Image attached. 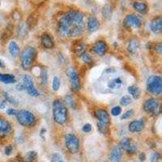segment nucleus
<instances>
[{
	"mask_svg": "<svg viewBox=\"0 0 162 162\" xmlns=\"http://www.w3.org/2000/svg\"><path fill=\"white\" fill-rule=\"evenodd\" d=\"M59 28L62 36L69 37L80 36L84 30V16L77 11L68 12L59 21Z\"/></svg>",
	"mask_w": 162,
	"mask_h": 162,
	"instance_id": "obj_1",
	"label": "nucleus"
},
{
	"mask_svg": "<svg viewBox=\"0 0 162 162\" xmlns=\"http://www.w3.org/2000/svg\"><path fill=\"white\" fill-rule=\"evenodd\" d=\"M67 107L63 105L62 101L55 100L53 103V116L54 121L58 124L62 125L67 120Z\"/></svg>",
	"mask_w": 162,
	"mask_h": 162,
	"instance_id": "obj_2",
	"label": "nucleus"
},
{
	"mask_svg": "<svg viewBox=\"0 0 162 162\" xmlns=\"http://www.w3.org/2000/svg\"><path fill=\"white\" fill-rule=\"evenodd\" d=\"M21 65L24 70H29L33 67L37 58V50L33 46H27L21 53Z\"/></svg>",
	"mask_w": 162,
	"mask_h": 162,
	"instance_id": "obj_3",
	"label": "nucleus"
},
{
	"mask_svg": "<svg viewBox=\"0 0 162 162\" xmlns=\"http://www.w3.org/2000/svg\"><path fill=\"white\" fill-rule=\"evenodd\" d=\"M96 117L98 120L97 128L101 134H106L109 131V126L110 123V115L105 110H97L96 111Z\"/></svg>",
	"mask_w": 162,
	"mask_h": 162,
	"instance_id": "obj_4",
	"label": "nucleus"
},
{
	"mask_svg": "<svg viewBox=\"0 0 162 162\" xmlns=\"http://www.w3.org/2000/svg\"><path fill=\"white\" fill-rule=\"evenodd\" d=\"M16 116L19 123L21 124L22 126L31 127L36 124V117L30 111L26 110L17 111Z\"/></svg>",
	"mask_w": 162,
	"mask_h": 162,
	"instance_id": "obj_5",
	"label": "nucleus"
},
{
	"mask_svg": "<svg viewBox=\"0 0 162 162\" xmlns=\"http://www.w3.org/2000/svg\"><path fill=\"white\" fill-rule=\"evenodd\" d=\"M147 89L152 95H160L162 92L161 77L157 75L150 76L147 81Z\"/></svg>",
	"mask_w": 162,
	"mask_h": 162,
	"instance_id": "obj_6",
	"label": "nucleus"
},
{
	"mask_svg": "<svg viewBox=\"0 0 162 162\" xmlns=\"http://www.w3.org/2000/svg\"><path fill=\"white\" fill-rule=\"evenodd\" d=\"M65 144L67 150L72 154H75L80 149V140L76 135L68 134L65 136Z\"/></svg>",
	"mask_w": 162,
	"mask_h": 162,
	"instance_id": "obj_7",
	"label": "nucleus"
},
{
	"mask_svg": "<svg viewBox=\"0 0 162 162\" xmlns=\"http://www.w3.org/2000/svg\"><path fill=\"white\" fill-rule=\"evenodd\" d=\"M67 77L69 79L70 84L71 86V88L74 91H79L81 87V84H80V77L78 73L75 71L73 68H70L67 71Z\"/></svg>",
	"mask_w": 162,
	"mask_h": 162,
	"instance_id": "obj_8",
	"label": "nucleus"
},
{
	"mask_svg": "<svg viewBox=\"0 0 162 162\" xmlns=\"http://www.w3.org/2000/svg\"><path fill=\"white\" fill-rule=\"evenodd\" d=\"M123 24L126 28H139L142 24L141 19L135 15H128L125 17L123 21Z\"/></svg>",
	"mask_w": 162,
	"mask_h": 162,
	"instance_id": "obj_9",
	"label": "nucleus"
},
{
	"mask_svg": "<svg viewBox=\"0 0 162 162\" xmlns=\"http://www.w3.org/2000/svg\"><path fill=\"white\" fill-rule=\"evenodd\" d=\"M23 86L24 89L28 92L30 96L33 97H37L39 96L38 91L37 90L36 87L34 86L33 80L29 75H24L23 77Z\"/></svg>",
	"mask_w": 162,
	"mask_h": 162,
	"instance_id": "obj_10",
	"label": "nucleus"
},
{
	"mask_svg": "<svg viewBox=\"0 0 162 162\" xmlns=\"http://www.w3.org/2000/svg\"><path fill=\"white\" fill-rule=\"evenodd\" d=\"M119 147L122 149L126 151L128 153L131 154H135L137 152V146L134 142L132 141V139L130 138H122L120 141Z\"/></svg>",
	"mask_w": 162,
	"mask_h": 162,
	"instance_id": "obj_11",
	"label": "nucleus"
},
{
	"mask_svg": "<svg viewBox=\"0 0 162 162\" xmlns=\"http://www.w3.org/2000/svg\"><path fill=\"white\" fill-rule=\"evenodd\" d=\"M158 107H159V102L155 98H151V99L147 100L144 104V110L148 113H155Z\"/></svg>",
	"mask_w": 162,
	"mask_h": 162,
	"instance_id": "obj_12",
	"label": "nucleus"
},
{
	"mask_svg": "<svg viewBox=\"0 0 162 162\" xmlns=\"http://www.w3.org/2000/svg\"><path fill=\"white\" fill-rule=\"evenodd\" d=\"M107 49H108L107 44H106V41H97L93 46V51L99 56L105 55L107 52Z\"/></svg>",
	"mask_w": 162,
	"mask_h": 162,
	"instance_id": "obj_13",
	"label": "nucleus"
},
{
	"mask_svg": "<svg viewBox=\"0 0 162 162\" xmlns=\"http://www.w3.org/2000/svg\"><path fill=\"white\" fill-rule=\"evenodd\" d=\"M11 131V126L6 119L0 118V137H6Z\"/></svg>",
	"mask_w": 162,
	"mask_h": 162,
	"instance_id": "obj_14",
	"label": "nucleus"
},
{
	"mask_svg": "<svg viewBox=\"0 0 162 162\" xmlns=\"http://www.w3.org/2000/svg\"><path fill=\"white\" fill-rule=\"evenodd\" d=\"M122 157V149L119 146H114L110 154L111 162H120Z\"/></svg>",
	"mask_w": 162,
	"mask_h": 162,
	"instance_id": "obj_15",
	"label": "nucleus"
},
{
	"mask_svg": "<svg viewBox=\"0 0 162 162\" xmlns=\"http://www.w3.org/2000/svg\"><path fill=\"white\" fill-rule=\"evenodd\" d=\"M107 85H108L110 90L116 92V91H119V89H121L122 85H123V81L120 77H117L110 80Z\"/></svg>",
	"mask_w": 162,
	"mask_h": 162,
	"instance_id": "obj_16",
	"label": "nucleus"
},
{
	"mask_svg": "<svg viewBox=\"0 0 162 162\" xmlns=\"http://www.w3.org/2000/svg\"><path fill=\"white\" fill-rule=\"evenodd\" d=\"M145 123L143 119H139V120H136V121L131 122L130 125H129V131H131V133H136V132H139V131H143V129L144 128Z\"/></svg>",
	"mask_w": 162,
	"mask_h": 162,
	"instance_id": "obj_17",
	"label": "nucleus"
},
{
	"mask_svg": "<svg viewBox=\"0 0 162 162\" xmlns=\"http://www.w3.org/2000/svg\"><path fill=\"white\" fill-rule=\"evenodd\" d=\"M151 27V30H152L154 33L158 34L160 33L162 31V19L160 16H158L154 20H152L150 24Z\"/></svg>",
	"mask_w": 162,
	"mask_h": 162,
	"instance_id": "obj_18",
	"label": "nucleus"
},
{
	"mask_svg": "<svg viewBox=\"0 0 162 162\" xmlns=\"http://www.w3.org/2000/svg\"><path fill=\"white\" fill-rule=\"evenodd\" d=\"M41 45L46 49H52L54 46V40L48 33H43L41 37Z\"/></svg>",
	"mask_w": 162,
	"mask_h": 162,
	"instance_id": "obj_19",
	"label": "nucleus"
},
{
	"mask_svg": "<svg viewBox=\"0 0 162 162\" xmlns=\"http://www.w3.org/2000/svg\"><path fill=\"white\" fill-rule=\"evenodd\" d=\"M13 34V27L11 25H8L7 28L4 29L3 33L1 35V41L3 43H6L7 41L11 38V37Z\"/></svg>",
	"mask_w": 162,
	"mask_h": 162,
	"instance_id": "obj_20",
	"label": "nucleus"
},
{
	"mask_svg": "<svg viewBox=\"0 0 162 162\" xmlns=\"http://www.w3.org/2000/svg\"><path fill=\"white\" fill-rule=\"evenodd\" d=\"M99 28V22L95 17H90L87 21V29L89 30V32L93 33V32L97 31Z\"/></svg>",
	"mask_w": 162,
	"mask_h": 162,
	"instance_id": "obj_21",
	"label": "nucleus"
},
{
	"mask_svg": "<svg viewBox=\"0 0 162 162\" xmlns=\"http://www.w3.org/2000/svg\"><path fill=\"white\" fill-rule=\"evenodd\" d=\"M16 77L11 74H2L0 73V82L4 84H13L16 83Z\"/></svg>",
	"mask_w": 162,
	"mask_h": 162,
	"instance_id": "obj_22",
	"label": "nucleus"
},
{
	"mask_svg": "<svg viewBox=\"0 0 162 162\" xmlns=\"http://www.w3.org/2000/svg\"><path fill=\"white\" fill-rule=\"evenodd\" d=\"M139 49V41L137 39H133L128 45V50L132 54H136Z\"/></svg>",
	"mask_w": 162,
	"mask_h": 162,
	"instance_id": "obj_23",
	"label": "nucleus"
},
{
	"mask_svg": "<svg viewBox=\"0 0 162 162\" xmlns=\"http://www.w3.org/2000/svg\"><path fill=\"white\" fill-rule=\"evenodd\" d=\"M133 7H134L135 10H136L138 12L141 13V14L146 13L148 11V6L146 5V3H143V2H135Z\"/></svg>",
	"mask_w": 162,
	"mask_h": 162,
	"instance_id": "obj_24",
	"label": "nucleus"
},
{
	"mask_svg": "<svg viewBox=\"0 0 162 162\" xmlns=\"http://www.w3.org/2000/svg\"><path fill=\"white\" fill-rule=\"evenodd\" d=\"M127 91L135 99H138L140 97V94H141V91L139 89V87H137V86H135V85H131V86L128 87Z\"/></svg>",
	"mask_w": 162,
	"mask_h": 162,
	"instance_id": "obj_25",
	"label": "nucleus"
},
{
	"mask_svg": "<svg viewBox=\"0 0 162 162\" xmlns=\"http://www.w3.org/2000/svg\"><path fill=\"white\" fill-rule=\"evenodd\" d=\"M102 15L107 20H110L113 15V8L110 5L106 4L102 8Z\"/></svg>",
	"mask_w": 162,
	"mask_h": 162,
	"instance_id": "obj_26",
	"label": "nucleus"
},
{
	"mask_svg": "<svg viewBox=\"0 0 162 162\" xmlns=\"http://www.w3.org/2000/svg\"><path fill=\"white\" fill-rule=\"evenodd\" d=\"M9 52L14 57H16L20 53V47L16 41H11L9 44Z\"/></svg>",
	"mask_w": 162,
	"mask_h": 162,
	"instance_id": "obj_27",
	"label": "nucleus"
},
{
	"mask_svg": "<svg viewBox=\"0 0 162 162\" xmlns=\"http://www.w3.org/2000/svg\"><path fill=\"white\" fill-rule=\"evenodd\" d=\"M37 24V16L35 14H31L27 21V27L28 29H33Z\"/></svg>",
	"mask_w": 162,
	"mask_h": 162,
	"instance_id": "obj_28",
	"label": "nucleus"
},
{
	"mask_svg": "<svg viewBox=\"0 0 162 162\" xmlns=\"http://www.w3.org/2000/svg\"><path fill=\"white\" fill-rule=\"evenodd\" d=\"M74 52L77 54L78 56H81L83 54H84L86 50V46L83 43H79L74 46Z\"/></svg>",
	"mask_w": 162,
	"mask_h": 162,
	"instance_id": "obj_29",
	"label": "nucleus"
},
{
	"mask_svg": "<svg viewBox=\"0 0 162 162\" xmlns=\"http://www.w3.org/2000/svg\"><path fill=\"white\" fill-rule=\"evenodd\" d=\"M65 102H66L67 106H70L72 109H75V107L77 106V103H76V100L74 98V97H72L71 95H67L65 97Z\"/></svg>",
	"mask_w": 162,
	"mask_h": 162,
	"instance_id": "obj_30",
	"label": "nucleus"
},
{
	"mask_svg": "<svg viewBox=\"0 0 162 162\" xmlns=\"http://www.w3.org/2000/svg\"><path fill=\"white\" fill-rule=\"evenodd\" d=\"M50 162H64L63 158L59 153H54L52 154L51 157H50Z\"/></svg>",
	"mask_w": 162,
	"mask_h": 162,
	"instance_id": "obj_31",
	"label": "nucleus"
},
{
	"mask_svg": "<svg viewBox=\"0 0 162 162\" xmlns=\"http://www.w3.org/2000/svg\"><path fill=\"white\" fill-rule=\"evenodd\" d=\"M81 59L84 63L86 64H91V63H93V59H92V57L89 55L87 53H84V54H83L81 55Z\"/></svg>",
	"mask_w": 162,
	"mask_h": 162,
	"instance_id": "obj_32",
	"label": "nucleus"
},
{
	"mask_svg": "<svg viewBox=\"0 0 162 162\" xmlns=\"http://www.w3.org/2000/svg\"><path fill=\"white\" fill-rule=\"evenodd\" d=\"M60 87V80L59 78L55 77L54 78V80H53V84H52V88H53V90L54 91H58Z\"/></svg>",
	"mask_w": 162,
	"mask_h": 162,
	"instance_id": "obj_33",
	"label": "nucleus"
},
{
	"mask_svg": "<svg viewBox=\"0 0 162 162\" xmlns=\"http://www.w3.org/2000/svg\"><path fill=\"white\" fill-rule=\"evenodd\" d=\"M131 103V97H129V96H124V97H122L121 98V100H120V104L123 106H128Z\"/></svg>",
	"mask_w": 162,
	"mask_h": 162,
	"instance_id": "obj_34",
	"label": "nucleus"
},
{
	"mask_svg": "<svg viewBox=\"0 0 162 162\" xmlns=\"http://www.w3.org/2000/svg\"><path fill=\"white\" fill-rule=\"evenodd\" d=\"M37 157V153L35 151H30L27 154V159L28 161H35Z\"/></svg>",
	"mask_w": 162,
	"mask_h": 162,
	"instance_id": "obj_35",
	"label": "nucleus"
},
{
	"mask_svg": "<svg viewBox=\"0 0 162 162\" xmlns=\"http://www.w3.org/2000/svg\"><path fill=\"white\" fill-rule=\"evenodd\" d=\"M41 80L42 84L46 85L48 82V75H47V71L45 70H42L41 72Z\"/></svg>",
	"mask_w": 162,
	"mask_h": 162,
	"instance_id": "obj_36",
	"label": "nucleus"
},
{
	"mask_svg": "<svg viewBox=\"0 0 162 162\" xmlns=\"http://www.w3.org/2000/svg\"><path fill=\"white\" fill-rule=\"evenodd\" d=\"M160 158V155L159 152H152L151 154V157H150V160L151 162H158L159 161Z\"/></svg>",
	"mask_w": 162,
	"mask_h": 162,
	"instance_id": "obj_37",
	"label": "nucleus"
},
{
	"mask_svg": "<svg viewBox=\"0 0 162 162\" xmlns=\"http://www.w3.org/2000/svg\"><path fill=\"white\" fill-rule=\"evenodd\" d=\"M134 110H127L125 113H123L122 115V119H131V118H132L133 117V115H134Z\"/></svg>",
	"mask_w": 162,
	"mask_h": 162,
	"instance_id": "obj_38",
	"label": "nucleus"
},
{
	"mask_svg": "<svg viewBox=\"0 0 162 162\" xmlns=\"http://www.w3.org/2000/svg\"><path fill=\"white\" fill-rule=\"evenodd\" d=\"M27 35L26 26L24 24H21L19 28V37H24Z\"/></svg>",
	"mask_w": 162,
	"mask_h": 162,
	"instance_id": "obj_39",
	"label": "nucleus"
},
{
	"mask_svg": "<svg viewBox=\"0 0 162 162\" xmlns=\"http://www.w3.org/2000/svg\"><path fill=\"white\" fill-rule=\"evenodd\" d=\"M122 113V109L120 106H115V107H113L112 109V110H111V113H112V115L113 116H119L120 115V113Z\"/></svg>",
	"mask_w": 162,
	"mask_h": 162,
	"instance_id": "obj_40",
	"label": "nucleus"
},
{
	"mask_svg": "<svg viewBox=\"0 0 162 162\" xmlns=\"http://www.w3.org/2000/svg\"><path fill=\"white\" fill-rule=\"evenodd\" d=\"M91 130H92V126H91V124L87 123V124H85L84 126H83V131H84L85 133H88V132H90Z\"/></svg>",
	"mask_w": 162,
	"mask_h": 162,
	"instance_id": "obj_41",
	"label": "nucleus"
},
{
	"mask_svg": "<svg viewBox=\"0 0 162 162\" xmlns=\"http://www.w3.org/2000/svg\"><path fill=\"white\" fill-rule=\"evenodd\" d=\"M13 151V148L11 145H8V146L5 148V154L7 156H10L11 154V152Z\"/></svg>",
	"mask_w": 162,
	"mask_h": 162,
	"instance_id": "obj_42",
	"label": "nucleus"
},
{
	"mask_svg": "<svg viewBox=\"0 0 162 162\" xmlns=\"http://www.w3.org/2000/svg\"><path fill=\"white\" fill-rule=\"evenodd\" d=\"M7 113H8V115H10V116L16 115L17 111H16L15 109H8V110H7Z\"/></svg>",
	"mask_w": 162,
	"mask_h": 162,
	"instance_id": "obj_43",
	"label": "nucleus"
},
{
	"mask_svg": "<svg viewBox=\"0 0 162 162\" xmlns=\"http://www.w3.org/2000/svg\"><path fill=\"white\" fill-rule=\"evenodd\" d=\"M155 49L157 50L159 54H161L162 52V45L161 43H158L157 45H156V46H155Z\"/></svg>",
	"mask_w": 162,
	"mask_h": 162,
	"instance_id": "obj_44",
	"label": "nucleus"
},
{
	"mask_svg": "<svg viewBox=\"0 0 162 162\" xmlns=\"http://www.w3.org/2000/svg\"><path fill=\"white\" fill-rule=\"evenodd\" d=\"M5 97H6V99H7V100H8V101L11 103V104H14V103H16V100H14L13 98L11 97L10 96L8 95V93H5Z\"/></svg>",
	"mask_w": 162,
	"mask_h": 162,
	"instance_id": "obj_45",
	"label": "nucleus"
},
{
	"mask_svg": "<svg viewBox=\"0 0 162 162\" xmlns=\"http://www.w3.org/2000/svg\"><path fill=\"white\" fill-rule=\"evenodd\" d=\"M139 160H140L141 162H143L145 160V159H146V156H145L144 153H140L139 156Z\"/></svg>",
	"mask_w": 162,
	"mask_h": 162,
	"instance_id": "obj_46",
	"label": "nucleus"
},
{
	"mask_svg": "<svg viewBox=\"0 0 162 162\" xmlns=\"http://www.w3.org/2000/svg\"><path fill=\"white\" fill-rule=\"evenodd\" d=\"M16 88H17V90H20V91L24 90V89L23 84H20L17 85V86H16Z\"/></svg>",
	"mask_w": 162,
	"mask_h": 162,
	"instance_id": "obj_47",
	"label": "nucleus"
},
{
	"mask_svg": "<svg viewBox=\"0 0 162 162\" xmlns=\"http://www.w3.org/2000/svg\"><path fill=\"white\" fill-rule=\"evenodd\" d=\"M5 106H6V100H3L2 102L0 103V108L1 109L5 108Z\"/></svg>",
	"mask_w": 162,
	"mask_h": 162,
	"instance_id": "obj_48",
	"label": "nucleus"
},
{
	"mask_svg": "<svg viewBox=\"0 0 162 162\" xmlns=\"http://www.w3.org/2000/svg\"><path fill=\"white\" fill-rule=\"evenodd\" d=\"M0 67H4V62L2 59H0Z\"/></svg>",
	"mask_w": 162,
	"mask_h": 162,
	"instance_id": "obj_49",
	"label": "nucleus"
},
{
	"mask_svg": "<svg viewBox=\"0 0 162 162\" xmlns=\"http://www.w3.org/2000/svg\"><path fill=\"white\" fill-rule=\"evenodd\" d=\"M10 162H16V161H13V160H12V161H10Z\"/></svg>",
	"mask_w": 162,
	"mask_h": 162,
	"instance_id": "obj_50",
	"label": "nucleus"
}]
</instances>
